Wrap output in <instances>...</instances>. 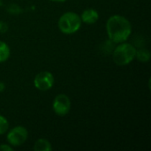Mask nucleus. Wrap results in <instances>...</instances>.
Returning a JSON list of instances; mask_svg holds the SVG:
<instances>
[{"label":"nucleus","instance_id":"1","mask_svg":"<svg viewBox=\"0 0 151 151\" xmlns=\"http://www.w3.org/2000/svg\"><path fill=\"white\" fill-rule=\"evenodd\" d=\"M105 28L109 39L118 44L127 42L133 29L130 20L120 14H114L109 17L106 21Z\"/></svg>","mask_w":151,"mask_h":151},{"label":"nucleus","instance_id":"2","mask_svg":"<svg viewBox=\"0 0 151 151\" xmlns=\"http://www.w3.org/2000/svg\"><path fill=\"white\" fill-rule=\"evenodd\" d=\"M136 48L127 42L119 43L112 52V60L119 66H125L135 59Z\"/></svg>","mask_w":151,"mask_h":151},{"label":"nucleus","instance_id":"3","mask_svg":"<svg viewBox=\"0 0 151 151\" xmlns=\"http://www.w3.org/2000/svg\"><path fill=\"white\" fill-rule=\"evenodd\" d=\"M82 21L81 16L74 12H66L63 13L58 21V27L61 33L65 35H73L77 33L81 27Z\"/></svg>","mask_w":151,"mask_h":151},{"label":"nucleus","instance_id":"4","mask_svg":"<svg viewBox=\"0 0 151 151\" xmlns=\"http://www.w3.org/2000/svg\"><path fill=\"white\" fill-rule=\"evenodd\" d=\"M28 137V132L26 127L22 126H17L7 131L6 140L7 143L13 148L23 145Z\"/></svg>","mask_w":151,"mask_h":151},{"label":"nucleus","instance_id":"5","mask_svg":"<svg viewBox=\"0 0 151 151\" xmlns=\"http://www.w3.org/2000/svg\"><path fill=\"white\" fill-rule=\"evenodd\" d=\"M55 79L53 74L49 71L38 73L34 79V86L40 91H48L54 86Z\"/></svg>","mask_w":151,"mask_h":151},{"label":"nucleus","instance_id":"6","mask_svg":"<svg viewBox=\"0 0 151 151\" xmlns=\"http://www.w3.org/2000/svg\"><path fill=\"white\" fill-rule=\"evenodd\" d=\"M71 100L65 94H58L53 100L52 109L56 115L59 117L66 116L71 110Z\"/></svg>","mask_w":151,"mask_h":151},{"label":"nucleus","instance_id":"7","mask_svg":"<svg viewBox=\"0 0 151 151\" xmlns=\"http://www.w3.org/2000/svg\"><path fill=\"white\" fill-rule=\"evenodd\" d=\"M80 16H81L82 23H85V24H88V25L95 24L99 19V13L94 8L85 9L82 12L81 15H80Z\"/></svg>","mask_w":151,"mask_h":151},{"label":"nucleus","instance_id":"8","mask_svg":"<svg viewBox=\"0 0 151 151\" xmlns=\"http://www.w3.org/2000/svg\"><path fill=\"white\" fill-rule=\"evenodd\" d=\"M34 150L35 151H50L52 150V145L51 143L44 139V138H40L35 141L34 143Z\"/></svg>","mask_w":151,"mask_h":151},{"label":"nucleus","instance_id":"9","mask_svg":"<svg viewBox=\"0 0 151 151\" xmlns=\"http://www.w3.org/2000/svg\"><path fill=\"white\" fill-rule=\"evenodd\" d=\"M11 56V49L9 45L3 42L0 41V63H4L9 59Z\"/></svg>","mask_w":151,"mask_h":151},{"label":"nucleus","instance_id":"10","mask_svg":"<svg viewBox=\"0 0 151 151\" xmlns=\"http://www.w3.org/2000/svg\"><path fill=\"white\" fill-rule=\"evenodd\" d=\"M150 51L148 49L142 48L140 50H136V55H135V58L142 63H147L150 60Z\"/></svg>","mask_w":151,"mask_h":151},{"label":"nucleus","instance_id":"11","mask_svg":"<svg viewBox=\"0 0 151 151\" xmlns=\"http://www.w3.org/2000/svg\"><path fill=\"white\" fill-rule=\"evenodd\" d=\"M9 127H10V124L8 119L4 116L0 115V135L6 134L7 131L9 130Z\"/></svg>","mask_w":151,"mask_h":151},{"label":"nucleus","instance_id":"12","mask_svg":"<svg viewBox=\"0 0 151 151\" xmlns=\"http://www.w3.org/2000/svg\"><path fill=\"white\" fill-rule=\"evenodd\" d=\"M14 150L13 147H12L11 145L7 144H0V151H12Z\"/></svg>","mask_w":151,"mask_h":151},{"label":"nucleus","instance_id":"13","mask_svg":"<svg viewBox=\"0 0 151 151\" xmlns=\"http://www.w3.org/2000/svg\"><path fill=\"white\" fill-rule=\"evenodd\" d=\"M7 29H8L7 24L5 22H4V21H0V32L4 33V32H6Z\"/></svg>","mask_w":151,"mask_h":151},{"label":"nucleus","instance_id":"14","mask_svg":"<svg viewBox=\"0 0 151 151\" xmlns=\"http://www.w3.org/2000/svg\"><path fill=\"white\" fill-rule=\"evenodd\" d=\"M50 1H52V2H57V3H64V2H65L66 0H50Z\"/></svg>","mask_w":151,"mask_h":151}]
</instances>
